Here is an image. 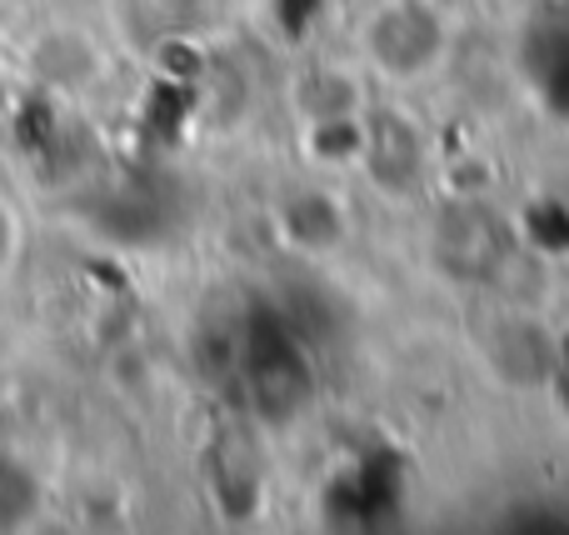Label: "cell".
I'll use <instances>...</instances> for the list:
<instances>
[{"label":"cell","instance_id":"6da1fadb","mask_svg":"<svg viewBox=\"0 0 569 535\" xmlns=\"http://www.w3.org/2000/svg\"><path fill=\"white\" fill-rule=\"evenodd\" d=\"M30 511H36V480L10 456H0V526H20Z\"/></svg>","mask_w":569,"mask_h":535},{"label":"cell","instance_id":"7a4b0ae2","mask_svg":"<svg viewBox=\"0 0 569 535\" xmlns=\"http://www.w3.org/2000/svg\"><path fill=\"white\" fill-rule=\"evenodd\" d=\"M6 250H10V220H6V210H0V266H6Z\"/></svg>","mask_w":569,"mask_h":535}]
</instances>
